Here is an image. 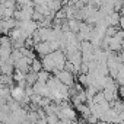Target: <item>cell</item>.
I'll return each instance as SVG.
<instances>
[{
  "label": "cell",
  "mask_w": 124,
  "mask_h": 124,
  "mask_svg": "<svg viewBox=\"0 0 124 124\" xmlns=\"http://www.w3.org/2000/svg\"><path fill=\"white\" fill-rule=\"evenodd\" d=\"M54 75H55V78H57L61 83L66 85L67 88H70V86L75 83V78H73L75 75L70 73V72H67V70H64V69H63V70H58V72L54 73Z\"/></svg>",
  "instance_id": "obj_1"
},
{
  "label": "cell",
  "mask_w": 124,
  "mask_h": 124,
  "mask_svg": "<svg viewBox=\"0 0 124 124\" xmlns=\"http://www.w3.org/2000/svg\"><path fill=\"white\" fill-rule=\"evenodd\" d=\"M41 70H42V63H41V60H38V58L32 60V63H31V72L39 73Z\"/></svg>",
  "instance_id": "obj_2"
},
{
  "label": "cell",
  "mask_w": 124,
  "mask_h": 124,
  "mask_svg": "<svg viewBox=\"0 0 124 124\" xmlns=\"http://www.w3.org/2000/svg\"><path fill=\"white\" fill-rule=\"evenodd\" d=\"M50 78H51V73L45 72L44 69H42V70H41V72L38 73V80H39V82H45V83H47Z\"/></svg>",
  "instance_id": "obj_3"
}]
</instances>
